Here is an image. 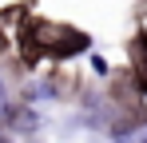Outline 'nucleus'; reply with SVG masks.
Masks as SVG:
<instances>
[{"instance_id":"nucleus-1","label":"nucleus","mask_w":147,"mask_h":143,"mask_svg":"<svg viewBox=\"0 0 147 143\" xmlns=\"http://www.w3.org/2000/svg\"><path fill=\"white\" fill-rule=\"evenodd\" d=\"M36 24V40H40V52L44 56H56V60H72L80 52H88L92 40L76 28H64V24H44V20H32Z\"/></svg>"},{"instance_id":"nucleus-2","label":"nucleus","mask_w":147,"mask_h":143,"mask_svg":"<svg viewBox=\"0 0 147 143\" xmlns=\"http://www.w3.org/2000/svg\"><path fill=\"white\" fill-rule=\"evenodd\" d=\"M131 52H135V80H139V92H147V36L143 32L131 40Z\"/></svg>"},{"instance_id":"nucleus-3","label":"nucleus","mask_w":147,"mask_h":143,"mask_svg":"<svg viewBox=\"0 0 147 143\" xmlns=\"http://www.w3.org/2000/svg\"><path fill=\"white\" fill-rule=\"evenodd\" d=\"M92 72H96L99 80H103V76H111V68H107V60H103L99 52H92Z\"/></svg>"},{"instance_id":"nucleus-4","label":"nucleus","mask_w":147,"mask_h":143,"mask_svg":"<svg viewBox=\"0 0 147 143\" xmlns=\"http://www.w3.org/2000/svg\"><path fill=\"white\" fill-rule=\"evenodd\" d=\"M4 111H8V80L0 76V119H4Z\"/></svg>"},{"instance_id":"nucleus-5","label":"nucleus","mask_w":147,"mask_h":143,"mask_svg":"<svg viewBox=\"0 0 147 143\" xmlns=\"http://www.w3.org/2000/svg\"><path fill=\"white\" fill-rule=\"evenodd\" d=\"M0 143H12V135H8V131H0Z\"/></svg>"}]
</instances>
